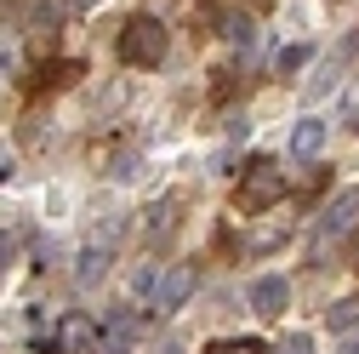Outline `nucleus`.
Segmentation results:
<instances>
[{"instance_id": "nucleus-16", "label": "nucleus", "mask_w": 359, "mask_h": 354, "mask_svg": "<svg viewBox=\"0 0 359 354\" xmlns=\"http://www.w3.org/2000/svg\"><path fill=\"white\" fill-rule=\"evenodd\" d=\"M331 326H337V332L359 326V303H337V308H331Z\"/></svg>"}, {"instance_id": "nucleus-20", "label": "nucleus", "mask_w": 359, "mask_h": 354, "mask_svg": "<svg viewBox=\"0 0 359 354\" xmlns=\"http://www.w3.org/2000/svg\"><path fill=\"white\" fill-rule=\"evenodd\" d=\"M348 263H353V269H359V240H353V251H348Z\"/></svg>"}, {"instance_id": "nucleus-11", "label": "nucleus", "mask_w": 359, "mask_h": 354, "mask_svg": "<svg viewBox=\"0 0 359 354\" xmlns=\"http://www.w3.org/2000/svg\"><path fill=\"white\" fill-rule=\"evenodd\" d=\"M217 29H222V40H229V46H240V52L257 40V23H251V12H222V23H217Z\"/></svg>"}, {"instance_id": "nucleus-17", "label": "nucleus", "mask_w": 359, "mask_h": 354, "mask_svg": "<svg viewBox=\"0 0 359 354\" xmlns=\"http://www.w3.org/2000/svg\"><path fill=\"white\" fill-rule=\"evenodd\" d=\"M154 280H160V269H154V263H143V269L131 275V286H137V297H154Z\"/></svg>"}, {"instance_id": "nucleus-1", "label": "nucleus", "mask_w": 359, "mask_h": 354, "mask_svg": "<svg viewBox=\"0 0 359 354\" xmlns=\"http://www.w3.org/2000/svg\"><path fill=\"white\" fill-rule=\"evenodd\" d=\"M280 200H285V171H280L274 160H251V166L240 171L234 211H245V217H262V211H274Z\"/></svg>"}, {"instance_id": "nucleus-8", "label": "nucleus", "mask_w": 359, "mask_h": 354, "mask_svg": "<svg viewBox=\"0 0 359 354\" xmlns=\"http://www.w3.org/2000/svg\"><path fill=\"white\" fill-rule=\"evenodd\" d=\"M131 343H137V315H131V308H114L97 326V354H131Z\"/></svg>"}, {"instance_id": "nucleus-14", "label": "nucleus", "mask_w": 359, "mask_h": 354, "mask_svg": "<svg viewBox=\"0 0 359 354\" xmlns=\"http://www.w3.org/2000/svg\"><path fill=\"white\" fill-rule=\"evenodd\" d=\"M268 354H313V337H308V332H291L285 343H274Z\"/></svg>"}, {"instance_id": "nucleus-2", "label": "nucleus", "mask_w": 359, "mask_h": 354, "mask_svg": "<svg viewBox=\"0 0 359 354\" xmlns=\"http://www.w3.org/2000/svg\"><path fill=\"white\" fill-rule=\"evenodd\" d=\"M165 52H171V34H165L160 18H149V12L126 18V29H120V58H126L131 69H154V63H165Z\"/></svg>"}, {"instance_id": "nucleus-4", "label": "nucleus", "mask_w": 359, "mask_h": 354, "mask_svg": "<svg viewBox=\"0 0 359 354\" xmlns=\"http://www.w3.org/2000/svg\"><path fill=\"white\" fill-rule=\"evenodd\" d=\"M52 343H57V354H97V320L74 308V315H63V320H57Z\"/></svg>"}, {"instance_id": "nucleus-5", "label": "nucleus", "mask_w": 359, "mask_h": 354, "mask_svg": "<svg viewBox=\"0 0 359 354\" xmlns=\"http://www.w3.org/2000/svg\"><path fill=\"white\" fill-rule=\"evenodd\" d=\"M183 195H160L149 211H143V235H149V246H165L171 235H177V223H183Z\"/></svg>"}, {"instance_id": "nucleus-21", "label": "nucleus", "mask_w": 359, "mask_h": 354, "mask_svg": "<svg viewBox=\"0 0 359 354\" xmlns=\"http://www.w3.org/2000/svg\"><path fill=\"white\" fill-rule=\"evenodd\" d=\"M0 177H6V155H0Z\"/></svg>"}, {"instance_id": "nucleus-13", "label": "nucleus", "mask_w": 359, "mask_h": 354, "mask_svg": "<svg viewBox=\"0 0 359 354\" xmlns=\"http://www.w3.org/2000/svg\"><path fill=\"white\" fill-rule=\"evenodd\" d=\"M205 354H268L257 337H222V343H211Z\"/></svg>"}, {"instance_id": "nucleus-10", "label": "nucleus", "mask_w": 359, "mask_h": 354, "mask_svg": "<svg viewBox=\"0 0 359 354\" xmlns=\"http://www.w3.org/2000/svg\"><path fill=\"white\" fill-rule=\"evenodd\" d=\"M320 149H325V120H297V131H291V155L297 160H320Z\"/></svg>"}, {"instance_id": "nucleus-15", "label": "nucleus", "mask_w": 359, "mask_h": 354, "mask_svg": "<svg viewBox=\"0 0 359 354\" xmlns=\"http://www.w3.org/2000/svg\"><path fill=\"white\" fill-rule=\"evenodd\" d=\"M302 63H308V46H285V52L274 58V69H280V74H297Z\"/></svg>"}, {"instance_id": "nucleus-7", "label": "nucleus", "mask_w": 359, "mask_h": 354, "mask_svg": "<svg viewBox=\"0 0 359 354\" xmlns=\"http://www.w3.org/2000/svg\"><path fill=\"white\" fill-rule=\"evenodd\" d=\"M189 291H194V269H189V263H171V269H160V280H154L149 308H183Z\"/></svg>"}, {"instance_id": "nucleus-9", "label": "nucleus", "mask_w": 359, "mask_h": 354, "mask_svg": "<svg viewBox=\"0 0 359 354\" xmlns=\"http://www.w3.org/2000/svg\"><path fill=\"white\" fill-rule=\"evenodd\" d=\"M285 303H291L285 275H262V280H251V315L274 320V315H285Z\"/></svg>"}, {"instance_id": "nucleus-19", "label": "nucleus", "mask_w": 359, "mask_h": 354, "mask_svg": "<svg viewBox=\"0 0 359 354\" xmlns=\"http://www.w3.org/2000/svg\"><path fill=\"white\" fill-rule=\"evenodd\" d=\"M63 6H69V12H86V6H97V0H63Z\"/></svg>"}, {"instance_id": "nucleus-6", "label": "nucleus", "mask_w": 359, "mask_h": 354, "mask_svg": "<svg viewBox=\"0 0 359 354\" xmlns=\"http://www.w3.org/2000/svg\"><path fill=\"white\" fill-rule=\"evenodd\" d=\"M114 240H120V223H109L103 235H92V246L80 251V269H74V280H80V286H97V280L109 275V257H114Z\"/></svg>"}, {"instance_id": "nucleus-12", "label": "nucleus", "mask_w": 359, "mask_h": 354, "mask_svg": "<svg viewBox=\"0 0 359 354\" xmlns=\"http://www.w3.org/2000/svg\"><path fill=\"white\" fill-rule=\"evenodd\" d=\"M86 69L74 63V58H63V63H52V69H40V80L34 86H69V80H80Z\"/></svg>"}, {"instance_id": "nucleus-18", "label": "nucleus", "mask_w": 359, "mask_h": 354, "mask_svg": "<svg viewBox=\"0 0 359 354\" xmlns=\"http://www.w3.org/2000/svg\"><path fill=\"white\" fill-rule=\"evenodd\" d=\"M12 257H18V240H12V235H0V280H6V269H12Z\"/></svg>"}, {"instance_id": "nucleus-3", "label": "nucleus", "mask_w": 359, "mask_h": 354, "mask_svg": "<svg viewBox=\"0 0 359 354\" xmlns=\"http://www.w3.org/2000/svg\"><path fill=\"white\" fill-rule=\"evenodd\" d=\"M348 235H359V189H342L320 211V240H348Z\"/></svg>"}]
</instances>
